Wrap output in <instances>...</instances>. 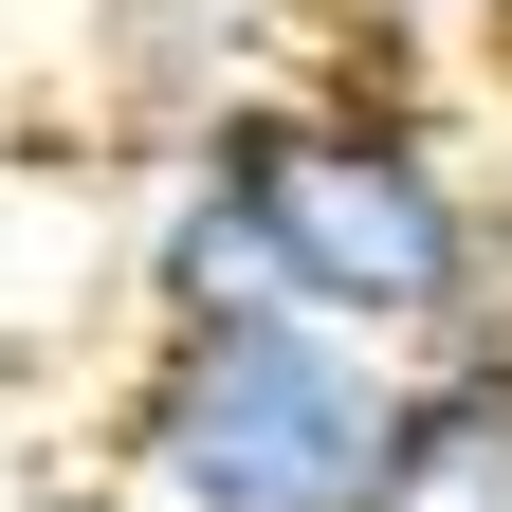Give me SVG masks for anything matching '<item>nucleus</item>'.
Masks as SVG:
<instances>
[{
    "instance_id": "423d86ee",
    "label": "nucleus",
    "mask_w": 512,
    "mask_h": 512,
    "mask_svg": "<svg viewBox=\"0 0 512 512\" xmlns=\"http://www.w3.org/2000/svg\"><path fill=\"white\" fill-rule=\"evenodd\" d=\"M494 74H512V0H494Z\"/></svg>"
},
{
    "instance_id": "39448f33",
    "label": "nucleus",
    "mask_w": 512,
    "mask_h": 512,
    "mask_svg": "<svg viewBox=\"0 0 512 512\" xmlns=\"http://www.w3.org/2000/svg\"><path fill=\"white\" fill-rule=\"evenodd\" d=\"M37 512H147V494H128V476H110V494H37Z\"/></svg>"
},
{
    "instance_id": "7ed1b4c3",
    "label": "nucleus",
    "mask_w": 512,
    "mask_h": 512,
    "mask_svg": "<svg viewBox=\"0 0 512 512\" xmlns=\"http://www.w3.org/2000/svg\"><path fill=\"white\" fill-rule=\"evenodd\" d=\"M147 330H220V311H293V256H275V220H256V183L183 128V165H165V202H147Z\"/></svg>"
},
{
    "instance_id": "20e7f679",
    "label": "nucleus",
    "mask_w": 512,
    "mask_h": 512,
    "mask_svg": "<svg viewBox=\"0 0 512 512\" xmlns=\"http://www.w3.org/2000/svg\"><path fill=\"white\" fill-rule=\"evenodd\" d=\"M384 512H512V348H421L403 366Z\"/></svg>"
},
{
    "instance_id": "f03ea898",
    "label": "nucleus",
    "mask_w": 512,
    "mask_h": 512,
    "mask_svg": "<svg viewBox=\"0 0 512 512\" xmlns=\"http://www.w3.org/2000/svg\"><path fill=\"white\" fill-rule=\"evenodd\" d=\"M384 458H403V348L330 330V311L147 330V366H128L147 512H384Z\"/></svg>"
},
{
    "instance_id": "f257e3e1",
    "label": "nucleus",
    "mask_w": 512,
    "mask_h": 512,
    "mask_svg": "<svg viewBox=\"0 0 512 512\" xmlns=\"http://www.w3.org/2000/svg\"><path fill=\"white\" fill-rule=\"evenodd\" d=\"M202 147L256 183V220H275V256H293V311H330V330L403 348V366L439 330H476L512 220L439 165L421 110H384V92H220Z\"/></svg>"
}]
</instances>
